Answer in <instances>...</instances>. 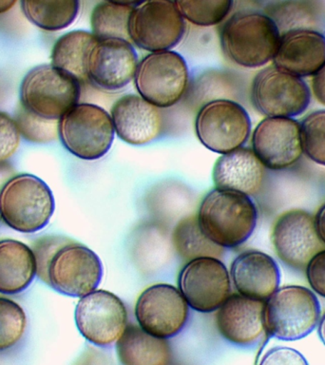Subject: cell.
<instances>
[{"instance_id": "8992f818", "label": "cell", "mask_w": 325, "mask_h": 365, "mask_svg": "<svg viewBox=\"0 0 325 365\" xmlns=\"http://www.w3.org/2000/svg\"><path fill=\"white\" fill-rule=\"evenodd\" d=\"M114 135L110 114L90 103H78L58 120L60 141L79 159L102 158L110 150Z\"/></svg>"}, {"instance_id": "f35d334b", "label": "cell", "mask_w": 325, "mask_h": 365, "mask_svg": "<svg viewBox=\"0 0 325 365\" xmlns=\"http://www.w3.org/2000/svg\"><path fill=\"white\" fill-rule=\"evenodd\" d=\"M13 176V170H11V165H9L7 162L0 163V190Z\"/></svg>"}, {"instance_id": "4316f807", "label": "cell", "mask_w": 325, "mask_h": 365, "mask_svg": "<svg viewBox=\"0 0 325 365\" xmlns=\"http://www.w3.org/2000/svg\"><path fill=\"white\" fill-rule=\"evenodd\" d=\"M172 242L179 256L187 261L202 257L220 259L225 252V247L211 241L202 232L197 215L185 217L176 225Z\"/></svg>"}, {"instance_id": "7a4b0ae2", "label": "cell", "mask_w": 325, "mask_h": 365, "mask_svg": "<svg viewBox=\"0 0 325 365\" xmlns=\"http://www.w3.org/2000/svg\"><path fill=\"white\" fill-rule=\"evenodd\" d=\"M281 31L275 20L261 13H239L221 31L222 53L239 67L256 68L273 61Z\"/></svg>"}, {"instance_id": "ffe728a7", "label": "cell", "mask_w": 325, "mask_h": 365, "mask_svg": "<svg viewBox=\"0 0 325 365\" xmlns=\"http://www.w3.org/2000/svg\"><path fill=\"white\" fill-rule=\"evenodd\" d=\"M274 66L296 76L309 77L325 64V36L312 29L296 28L281 34Z\"/></svg>"}, {"instance_id": "5bb4252c", "label": "cell", "mask_w": 325, "mask_h": 365, "mask_svg": "<svg viewBox=\"0 0 325 365\" xmlns=\"http://www.w3.org/2000/svg\"><path fill=\"white\" fill-rule=\"evenodd\" d=\"M271 240L279 259L299 271L305 270L324 245L316 231L315 217L299 208L285 211L278 217Z\"/></svg>"}, {"instance_id": "f546056e", "label": "cell", "mask_w": 325, "mask_h": 365, "mask_svg": "<svg viewBox=\"0 0 325 365\" xmlns=\"http://www.w3.org/2000/svg\"><path fill=\"white\" fill-rule=\"evenodd\" d=\"M27 316L13 299L0 297V352L19 344L25 335Z\"/></svg>"}, {"instance_id": "d6a6232c", "label": "cell", "mask_w": 325, "mask_h": 365, "mask_svg": "<svg viewBox=\"0 0 325 365\" xmlns=\"http://www.w3.org/2000/svg\"><path fill=\"white\" fill-rule=\"evenodd\" d=\"M73 242L65 236L46 235L33 242L31 248L36 258V275L44 284L48 285V267L54 255L63 247Z\"/></svg>"}, {"instance_id": "5b68a950", "label": "cell", "mask_w": 325, "mask_h": 365, "mask_svg": "<svg viewBox=\"0 0 325 365\" xmlns=\"http://www.w3.org/2000/svg\"><path fill=\"white\" fill-rule=\"evenodd\" d=\"M81 82L51 64L31 68L20 85V103L36 115L59 120L78 104Z\"/></svg>"}, {"instance_id": "4fadbf2b", "label": "cell", "mask_w": 325, "mask_h": 365, "mask_svg": "<svg viewBox=\"0 0 325 365\" xmlns=\"http://www.w3.org/2000/svg\"><path fill=\"white\" fill-rule=\"evenodd\" d=\"M103 277L99 257L85 245L71 242L54 255L48 267V285L63 295L82 298L96 290Z\"/></svg>"}, {"instance_id": "d590c367", "label": "cell", "mask_w": 325, "mask_h": 365, "mask_svg": "<svg viewBox=\"0 0 325 365\" xmlns=\"http://www.w3.org/2000/svg\"><path fill=\"white\" fill-rule=\"evenodd\" d=\"M259 364L306 365L307 361L299 351L288 347H275L264 354Z\"/></svg>"}, {"instance_id": "1f68e13d", "label": "cell", "mask_w": 325, "mask_h": 365, "mask_svg": "<svg viewBox=\"0 0 325 365\" xmlns=\"http://www.w3.org/2000/svg\"><path fill=\"white\" fill-rule=\"evenodd\" d=\"M20 135L36 144H47L58 137V120L43 118L19 106L14 114Z\"/></svg>"}, {"instance_id": "52a82bcc", "label": "cell", "mask_w": 325, "mask_h": 365, "mask_svg": "<svg viewBox=\"0 0 325 365\" xmlns=\"http://www.w3.org/2000/svg\"><path fill=\"white\" fill-rule=\"evenodd\" d=\"M139 96L160 108L178 104L187 93L190 71L177 51H153L143 57L133 78Z\"/></svg>"}, {"instance_id": "7c38bea8", "label": "cell", "mask_w": 325, "mask_h": 365, "mask_svg": "<svg viewBox=\"0 0 325 365\" xmlns=\"http://www.w3.org/2000/svg\"><path fill=\"white\" fill-rule=\"evenodd\" d=\"M178 287L193 310L214 312L230 296V274L224 262L213 257L191 259L180 271Z\"/></svg>"}, {"instance_id": "8fae6325", "label": "cell", "mask_w": 325, "mask_h": 365, "mask_svg": "<svg viewBox=\"0 0 325 365\" xmlns=\"http://www.w3.org/2000/svg\"><path fill=\"white\" fill-rule=\"evenodd\" d=\"M77 329L88 342L110 346L128 327V311L122 299L105 290H94L79 299L74 312Z\"/></svg>"}, {"instance_id": "74e56055", "label": "cell", "mask_w": 325, "mask_h": 365, "mask_svg": "<svg viewBox=\"0 0 325 365\" xmlns=\"http://www.w3.org/2000/svg\"><path fill=\"white\" fill-rule=\"evenodd\" d=\"M316 231L319 238L325 245V204L321 205L315 216Z\"/></svg>"}, {"instance_id": "603a6c76", "label": "cell", "mask_w": 325, "mask_h": 365, "mask_svg": "<svg viewBox=\"0 0 325 365\" xmlns=\"http://www.w3.org/2000/svg\"><path fill=\"white\" fill-rule=\"evenodd\" d=\"M36 276V258L30 247L16 240L0 241V293H21Z\"/></svg>"}, {"instance_id": "9a60e30c", "label": "cell", "mask_w": 325, "mask_h": 365, "mask_svg": "<svg viewBox=\"0 0 325 365\" xmlns=\"http://www.w3.org/2000/svg\"><path fill=\"white\" fill-rule=\"evenodd\" d=\"M138 62L135 48L128 40L96 38L86 59L88 81L99 90H122L133 81Z\"/></svg>"}, {"instance_id": "ba28073f", "label": "cell", "mask_w": 325, "mask_h": 365, "mask_svg": "<svg viewBox=\"0 0 325 365\" xmlns=\"http://www.w3.org/2000/svg\"><path fill=\"white\" fill-rule=\"evenodd\" d=\"M194 128L204 147L225 154L244 147L252 125L249 114L241 104L231 99L218 98L200 108Z\"/></svg>"}, {"instance_id": "ac0fdd59", "label": "cell", "mask_w": 325, "mask_h": 365, "mask_svg": "<svg viewBox=\"0 0 325 365\" xmlns=\"http://www.w3.org/2000/svg\"><path fill=\"white\" fill-rule=\"evenodd\" d=\"M265 301L232 294L217 309L216 325L222 338L241 347H252L267 334Z\"/></svg>"}, {"instance_id": "6da1fadb", "label": "cell", "mask_w": 325, "mask_h": 365, "mask_svg": "<svg viewBox=\"0 0 325 365\" xmlns=\"http://www.w3.org/2000/svg\"><path fill=\"white\" fill-rule=\"evenodd\" d=\"M197 216L205 236L227 248L247 242L258 222V211L250 196L218 187L204 197Z\"/></svg>"}, {"instance_id": "3957f363", "label": "cell", "mask_w": 325, "mask_h": 365, "mask_svg": "<svg viewBox=\"0 0 325 365\" xmlns=\"http://www.w3.org/2000/svg\"><path fill=\"white\" fill-rule=\"evenodd\" d=\"M54 207L51 188L31 174L14 175L0 190V218L19 232L43 230L50 222Z\"/></svg>"}, {"instance_id": "8d00e7d4", "label": "cell", "mask_w": 325, "mask_h": 365, "mask_svg": "<svg viewBox=\"0 0 325 365\" xmlns=\"http://www.w3.org/2000/svg\"><path fill=\"white\" fill-rule=\"evenodd\" d=\"M312 77V84H311L312 91L311 93H313L319 104L325 106V64Z\"/></svg>"}, {"instance_id": "e0dca14e", "label": "cell", "mask_w": 325, "mask_h": 365, "mask_svg": "<svg viewBox=\"0 0 325 365\" xmlns=\"http://www.w3.org/2000/svg\"><path fill=\"white\" fill-rule=\"evenodd\" d=\"M252 150L265 168L287 170L301 158V123L292 117H265L252 133Z\"/></svg>"}, {"instance_id": "83f0119b", "label": "cell", "mask_w": 325, "mask_h": 365, "mask_svg": "<svg viewBox=\"0 0 325 365\" xmlns=\"http://www.w3.org/2000/svg\"><path fill=\"white\" fill-rule=\"evenodd\" d=\"M133 8L108 1L98 3L91 11V33L97 38H121L130 42L128 19Z\"/></svg>"}, {"instance_id": "2e32d148", "label": "cell", "mask_w": 325, "mask_h": 365, "mask_svg": "<svg viewBox=\"0 0 325 365\" xmlns=\"http://www.w3.org/2000/svg\"><path fill=\"white\" fill-rule=\"evenodd\" d=\"M140 327L151 335L170 339L178 335L188 319V304L173 285H151L140 294L135 304Z\"/></svg>"}, {"instance_id": "d6986e66", "label": "cell", "mask_w": 325, "mask_h": 365, "mask_svg": "<svg viewBox=\"0 0 325 365\" xmlns=\"http://www.w3.org/2000/svg\"><path fill=\"white\" fill-rule=\"evenodd\" d=\"M110 116L117 136L130 145H147L164 130L161 108L139 94L120 97L111 107Z\"/></svg>"}, {"instance_id": "277c9868", "label": "cell", "mask_w": 325, "mask_h": 365, "mask_svg": "<svg viewBox=\"0 0 325 365\" xmlns=\"http://www.w3.org/2000/svg\"><path fill=\"white\" fill-rule=\"evenodd\" d=\"M321 305L316 294L301 285L278 288L265 301L267 335L281 341H298L318 327Z\"/></svg>"}, {"instance_id": "cb8c5ba5", "label": "cell", "mask_w": 325, "mask_h": 365, "mask_svg": "<svg viewBox=\"0 0 325 365\" xmlns=\"http://www.w3.org/2000/svg\"><path fill=\"white\" fill-rule=\"evenodd\" d=\"M116 353L124 365H165L172 359L167 339L151 335L140 325H128L116 341Z\"/></svg>"}, {"instance_id": "484cf974", "label": "cell", "mask_w": 325, "mask_h": 365, "mask_svg": "<svg viewBox=\"0 0 325 365\" xmlns=\"http://www.w3.org/2000/svg\"><path fill=\"white\" fill-rule=\"evenodd\" d=\"M26 19L46 31L70 27L78 16L80 0H21Z\"/></svg>"}, {"instance_id": "30bf717a", "label": "cell", "mask_w": 325, "mask_h": 365, "mask_svg": "<svg viewBox=\"0 0 325 365\" xmlns=\"http://www.w3.org/2000/svg\"><path fill=\"white\" fill-rule=\"evenodd\" d=\"M311 96L304 78L274 65L259 71L251 85V102L265 117L301 115L309 107Z\"/></svg>"}, {"instance_id": "836d02e7", "label": "cell", "mask_w": 325, "mask_h": 365, "mask_svg": "<svg viewBox=\"0 0 325 365\" xmlns=\"http://www.w3.org/2000/svg\"><path fill=\"white\" fill-rule=\"evenodd\" d=\"M20 135L16 120L0 111V163L7 162L19 147Z\"/></svg>"}, {"instance_id": "4dcf8cb0", "label": "cell", "mask_w": 325, "mask_h": 365, "mask_svg": "<svg viewBox=\"0 0 325 365\" xmlns=\"http://www.w3.org/2000/svg\"><path fill=\"white\" fill-rule=\"evenodd\" d=\"M304 154L325 167V110L312 111L301 122Z\"/></svg>"}, {"instance_id": "f1b7e54d", "label": "cell", "mask_w": 325, "mask_h": 365, "mask_svg": "<svg viewBox=\"0 0 325 365\" xmlns=\"http://www.w3.org/2000/svg\"><path fill=\"white\" fill-rule=\"evenodd\" d=\"M185 21L199 27H211L227 19L234 0H173Z\"/></svg>"}, {"instance_id": "ab89813d", "label": "cell", "mask_w": 325, "mask_h": 365, "mask_svg": "<svg viewBox=\"0 0 325 365\" xmlns=\"http://www.w3.org/2000/svg\"><path fill=\"white\" fill-rule=\"evenodd\" d=\"M17 0H0V14H6L16 4Z\"/></svg>"}, {"instance_id": "b9f144b4", "label": "cell", "mask_w": 325, "mask_h": 365, "mask_svg": "<svg viewBox=\"0 0 325 365\" xmlns=\"http://www.w3.org/2000/svg\"><path fill=\"white\" fill-rule=\"evenodd\" d=\"M318 334L319 339L325 346V314L319 319L318 324Z\"/></svg>"}, {"instance_id": "d4e9b609", "label": "cell", "mask_w": 325, "mask_h": 365, "mask_svg": "<svg viewBox=\"0 0 325 365\" xmlns=\"http://www.w3.org/2000/svg\"><path fill=\"white\" fill-rule=\"evenodd\" d=\"M97 37L91 31L76 30L60 36L51 50V65L83 83L88 81L86 59Z\"/></svg>"}, {"instance_id": "60d3db41", "label": "cell", "mask_w": 325, "mask_h": 365, "mask_svg": "<svg viewBox=\"0 0 325 365\" xmlns=\"http://www.w3.org/2000/svg\"><path fill=\"white\" fill-rule=\"evenodd\" d=\"M104 1L114 3V4L128 6V7H135V6L139 5L144 0H104Z\"/></svg>"}, {"instance_id": "e575fe53", "label": "cell", "mask_w": 325, "mask_h": 365, "mask_svg": "<svg viewBox=\"0 0 325 365\" xmlns=\"http://www.w3.org/2000/svg\"><path fill=\"white\" fill-rule=\"evenodd\" d=\"M305 272L314 292L325 298V250H321L311 259Z\"/></svg>"}, {"instance_id": "44dd1931", "label": "cell", "mask_w": 325, "mask_h": 365, "mask_svg": "<svg viewBox=\"0 0 325 365\" xmlns=\"http://www.w3.org/2000/svg\"><path fill=\"white\" fill-rule=\"evenodd\" d=\"M230 275L238 293L261 301H267L281 282V271L275 259L258 250L237 256L231 264Z\"/></svg>"}, {"instance_id": "7402d4cb", "label": "cell", "mask_w": 325, "mask_h": 365, "mask_svg": "<svg viewBox=\"0 0 325 365\" xmlns=\"http://www.w3.org/2000/svg\"><path fill=\"white\" fill-rule=\"evenodd\" d=\"M265 167L252 148L241 147L222 154L212 171L216 187L254 196L264 182Z\"/></svg>"}, {"instance_id": "9c48e42d", "label": "cell", "mask_w": 325, "mask_h": 365, "mask_svg": "<svg viewBox=\"0 0 325 365\" xmlns=\"http://www.w3.org/2000/svg\"><path fill=\"white\" fill-rule=\"evenodd\" d=\"M185 31L187 22L173 0H144L133 8L128 19L130 42L150 53L176 47Z\"/></svg>"}]
</instances>
